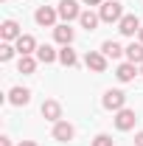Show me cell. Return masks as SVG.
<instances>
[{"mask_svg":"<svg viewBox=\"0 0 143 146\" xmlns=\"http://www.w3.org/2000/svg\"><path fill=\"white\" fill-rule=\"evenodd\" d=\"M140 73H143V70H140Z\"/></svg>","mask_w":143,"mask_h":146,"instance_id":"obj_28","label":"cell"},{"mask_svg":"<svg viewBox=\"0 0 143 146\" xmlns=\"http://www.w3.org/2000/svg\"><path fill=\"white\" fill-rule=\"evenodd\" d=\"M34 17H36V23H39V25H54L56 17H59V11H56V9H51V6H39Z\"/></svg>","mask_w":143,"mask_h":146,"instance_id":"obj_8","label":"cell"},{"mask_svg":"<svg viewBox=\"0 0 143 146\" xmlns=\"http://www.w3.org/2000/svg\"><path fill=\"white\" fill-rule=\"evenodd\" d=\"M20 146H36V143H34V141H23Z\"/></svg>","mask_w":143,"mask_h":146,"instance_id":"obj_26","label":"cell"},{"mask_svg":"<svg viewBox=\"0 0 143 146\" xmlns=\"http://www.w3.org/2000/svg\"><path fill=\"white\" fill-rule=\"evenodd\" d=\"M9 101H11L14 107H25V104L31 101V93L25 90V87H11V93H9Z\"/></svg>","mask_w":143,"mask_h":146,"instance_id":"obj_11","label":"cell"},{"mask_svg":"<svg viewBox=\"0 0 143 146\" xmlns=\"http://www.w3.org/2000/svg\"><path fill=\"white\" fill-rule=\"evenodd\" d=\"M93 146H115V143H112L109 135H95V138H93Z\"/></svg>","mask_w":143,"mask_h":146,"instance_id":"obj_22","label":"cell"},{"mask_svg":"<svg viewBox=\"0 0 143 146\" xmlns=\"http://www.w3.org/2000/svg\"><path fill=\"white\" fill-rule=\"evenodd\" d=\"M42 118H48V121H59L62 118V107H59V101H54V98H48L45 104H42Z\"/></svg>","mask_w":143,"mask_h":146,"instance_id":"obj_9","label":"cell"},{"mask_svg":"<svg viewBox=\"0 0 143 146\" xmlns=\"http://www.w3.org/2000/svg\"><path fill=\"white\" fill-rule=\"evenodd\" d=\"M59 62L65 65V68H73L79 59H76V51H73L70 45H62V51H59Z\"/></svg>","mask_w":143,"mask_h":146,"instance_id":"obj_18","label":"cell"},{"mask_svg":"<svg viewBox=\"0 0 143 146\" xmlns=\"http://www.w3.org/2000/svg\"><path fill=\"white\" fill-rule=\"evenodd\" d=\"M14 51H17V48H11L9 42H3V45H0V59H3V62H9V59L14 56Z\"/></svg>","mask_w":143,"mask_h":146,"instance_id":"obj_21","label":"cell"},{"mask_svg":"<svg viewBox=\"0 0 143 146\" xmlns=\"http://www.w3.org/2000/svg\"><path fill=\"white\" fill-rule=\"evenodd\" d=\"M81 3H87V6H98V3H104V0H81Z\"/></svg>","mask_w":143,"mask_h":146,"instance_id":"obj_24","label":"cell"},{"mask_svg":"<svg viewBox=\"0 0 143 146\" xmlns=\"http://www.w3.org/2000/svg\"><path fill=\"white\" fill-rule=\"evenodd\" d=\"M54 138H56V141H73V127L68 124V121H56Z\"/></svg>","mask_w":143,"mask_h":146,"instance_id":"obj_14","label":"cell"},{"mask_svg":"<svg viewBox=\"0 0 143 146\" xmlns=\"http://www.w3.org/2000/svg\"><path fill=\"white\" fill-rule=\"evenodd\" d=\"M84 62H87V68H90V70H95V73H104V70H107V56H104V54H98V51H87Z\"/></svg>","mask_w":143,"mask_h":146,"instance_id":"obj_6","label":"cell"},{"mask_svg":"<svg viewBox=\"0 0 143 146\" xmlns=\"http://www.w3.org/2000/svg\"><path fill=\"white\" fill-rule=\"evenodd\" d=\"M14 42H17L14 48H17V54H20V56H31L36 48H39V45H36V39H34L31 34H23L20 39H14Z\"/></svg>","mask_w":143,"mask_h":146,"instance_id":"obj_7","label":"cell"},{"mask_svg":"<svg viewBox=\"0 0 143 146\" xmlns=\"http://www.w3.org/2000/svg\"><path fill=\"white\" fill-rule=\"evenodd\" d=\"M101 54H104V56H109V59H118L121 54H126V48H121L118 42H112V39H107V42L101 45Z\"/></svg>","mask_w":143,"mask_h":146,"instance_id":"obj_17","label":"cell"},{"mask_svg":"<svg viewBox=\"0 0 143 146\" xmlns=\"http://www.w3.org/2000/svg\"><path fill=\"white\" fill-rule=\"evenodd\" d=\"M98 17H101V23H121L124 9H121V3H118V0H107V3H101Z\"/></svg>","mask_w":143,"mask_h":146,"instance_id":"obj_1","label":"cell"},{"mask_svg":"<svg viewBox=\"0 0 143 146\" xmlns=\"http://www.w3.org/2000/svg\"><path fill=\"white\" fill-rule=\"evenodd\" d=\"M138 34H140V42H143V25H140V31H138Z\"/></svg>","mask_w":143,"mask_h":146,"instance_id":"obj_27","label":"cell"},{"mask_svg":"<svg viewBox=\"0 0 143 146\" xmlns=\"http://www.w3.org/2000/svg\"><path fill=\"white\" fill-rule=\"evenodd\" d=\"M36 59H39L42 65H51L54 59H59V51H54L51 45H39V48H36Z\"/></svg>","mask_w":143,"mask_h":146,"instance_id":"obj_15","label":"cell"},{"mask_svg":"<svg viewBox=\"0 0 143 146\" xmlns=\"http://www.w3.org/2000/svg\"><path fill=\"white\" fill-rule=\"evenodd\" d=\"M79 23H81V28H87V31H95V25L101 23V17H98V14H93V11H81Z\"/></svg>","mask_w":143,"mask_h":146,"instance_id":"obj_19","label":"cell"},{"mask_svg":"<svg viewBox=\"0 0 143 146\" xmlns=\"http://www.w3.org/2000/svg\"><path fill=\"white\" fill-rule=\"evenodd\" d=\"M20 73H25V76H31V73L36 70V59L34 56H20Z\"/></svg>","mask_w":143,"mask_h":146,"instance_id":"obj_20","label":"cell"},{"mask_svg":"<svg viewBox=\"0 0 143 146\" xmlns=\"http://www.w3.org/2000/svg\"><path fill=\"white\" fill-rule=\"evenodd\" d=\"M135 121H138V118H135V110H118V115H115V127L121 129V132H126V129H132L135 127Z\"/></svg>","mask_w":143,"mask_h":146,"instance_id":"obj_5","label":"cell"},{"mask_svg":"<svg viewBox=\"0 0 143 146\" xmlns=\"http://www.w3.org/2000/svg\"><path fill=\"white\" fill-rule=\"evenodd\" d=\"M115 76H118V82H132V79L138 76V68H135L132 62H124V65H118Z\"/></svg>","mask_w":143,"mask_h":146,"instance_id":"obj_13","label":"cell"},{"mask_svg":"<svg viewBox=\"0 0 143 146\" xmlns=\"http://www.w3.org/2000/svg\"><path fill=\"white\" fill-rule=\"evenodd\" d=\"M56 11H59V17L65 20V23L81 17V11H79V3H76V0H62V3L56 6Z\"/></svg>","mask_w":143,"mask_h":146,"instance_id":"obj_2","label":"cell"},{"mask_svg":"<svg viewBox=\"0 0 143 146\" xmlns=\"http://www.w3.org/2000/svg\"><path fill=\"white\" fill-rule=\"evenodd\" d=\"M124 104H126V96L121 90H107L104 93V107L107 110H115L118 112V110H124Z\"/></svg>","mask_w":143,"mask_h":146,"instance_id":"obj_4","label":"cell"},{"mask_svg":"<svg viewBox=\"0 0 143 146\" xmlns=\"http://www.w3.org/2000/svg\"><path fill=\"white\" fill-rule=\"evenodd\" d=\"M73 36H76V34H73V28L68 25V23H62V25H56V28H54V39L59 42V45H70Z\"/></svg>","mask_w":143,"mask_h":146,"instance_id":"obj_10","label":"cell"},{"mask_svg":"<svg viewBox=\"0 0 143 146\" xmlns=\"http://www.w3.org/2000/svg\"><path fill=\"white\" fill-rule=\"evenodd\" d=\"M118 31L124 36H135L140 31V20L135 17V14H126V17H121V23H118Z\"/></svg>","mask_w":143,"mask_h":146,"instance_id":"obj_3","label":"cell"},{"mask_svg":"<svg viewBox=\"0 0 143 146\" xmlns=\"http://www.w3.org/2000/svg\"><path fill=\"white\" fill-rule=\"evenodd\" d=\"M0 34H3V39H6V42H9V39H20V25L17 23H14V20H6V23H3V25H0Z\"/></svg>","mask_w":143,"mask_h":146,"instance_id":"obj_12","label":"cell"},{"mask_svg":"<svg viewBox=\"0 0 143 146\" xmlns=\"http://www.w3.org/2000/svg\"><path fill=\"white\" fill-rule=\"evenodd\" d=\"M135 146H143V132H138V135H135Z\"/></svg>","mask_w":143,"mask_h":146,"instance_id":"obj_23","label":"cell"},{"mask_svg":"<svg viewBox=\"0 0 143 146\" xmlns=\"http://www.w3.org/2000/svg\"><path fill=\"white\" fill-rule=\"evenodd\" d=\"M0 146H11V141L9 138H0Z\"/></svg>","mask_w":143,"mask_h":146,"instance_id":"obj_25","label":"cell"},{"mask_svg":"<svg viewBox=\"0 0 143 146\" xmlns=\"http://www.w3.org/2000/svg\"><path fill=\"white\" fill-rule=\"evenodd\" d=\"M126 59H129L132 65H143V42H132V45L126 48Z\"/></svg>","mask_w":143,"mask_h":146,"instance_id":"obj_16","label":"cell"}]
</instances>
